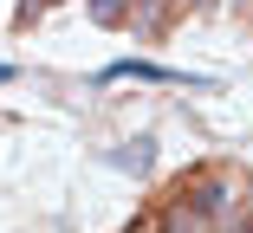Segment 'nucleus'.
<instances>
[{
  "label": "nucleus",
  "instance_id": "2",
  "mask_svg": "<svg viewBox=\"0 0 253 233\" xmlns=\"http://www.w3.org/2000/svg\"><path fill=\"white\" fill-rule=\"evenodd\" d=\"M111 162H117V168H136V175H143L149 162H156V143H149V136H136V143H124V149H111Z\"/></svg>",
  "mask_w": 253,
  "mask_h": 233
},
{
  "label": "nucleus",
  "instance_id": "1",
  "mask_svg": "<svg viewBox=\"0 0 253 233\" xmlns=\"http://www.w3.org/2000/svg\"><path fill=\"white\" fill-rule=\"evenodd\" d=\"M117 78H143V84H195V91H208V78L169 71V65H149V59H117V65H104V84H117Z\"/></svg>",
  "mask_w": 253,
  "mask_h": 233
},
{
  "label": "nucleus",
  "instance_id": "3",
  "mask_svg": "<svg viewBox=\"0 0 253 233\" xmlns=\"http://www.w3.org/2000/svg\"><path fill=\"white\" fill-rule=\"evenodd\" d=\"M91 20H104V26L124 20V0H91Z\"/></svg>",
  "mask_w": 253,
  "mask_h": 233
},
{
  "label": "nucleus",
  "instance_id": "4",
  "mask_svg": "<svg viewBox=\"0 0 253 233\" xmlns=\"http://www.w3.org/2000/svg\"><path fill=\"white\" fill-rule=\"evenodd\" d=\"M13 78H20V71H13V65H0V84H13Z\"/></svg>",
  "mask_w": 253,
  "mask_h": 233
}]
</instances>
